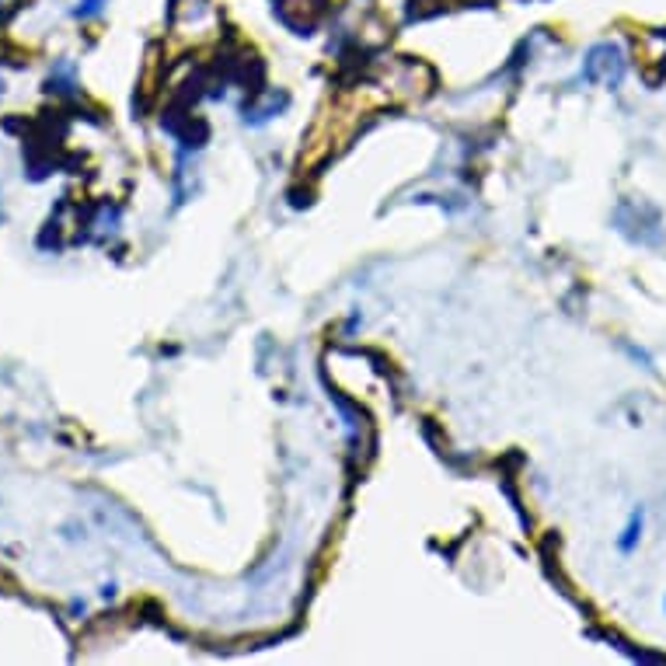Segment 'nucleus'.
<instances>
[{
    "label": "nucleus",
    "mask_w": 666,
    "mask_h": 666,
    "mask_svg": "<svg viewBox=\"0 0 666 666\" xmlns=\"http://www.w3.org/2000/svg\"><path fill=\"white\" fill-rule=\"evenodd\" d=\"M628 74L625 49L618 42H597V46L586 53L583 70H579V81L583 84H604V88H618Z\"/></svg>",
    "instance_id": "nucleus-1"
},
{
    "label": "nucleus",
    "mask_w": 666,
    "mask_h": 666,
    "mask_svg": "<svg viewBox=\"0 0 666 666\" xmlns=\"http://www.w3.org/2000/svg\"><path fill=\"white\" fill-rule=\"evenodd\" d=\"M642 531H646V510L639 506V510H635L632 517H628L625 531H621V537H618V551H621V555H632V551L639 548Z\"/></svg>",
    "instance_id": "nucleus-2"
},
{
    "label": "nucleus",
    "mask_w": 666,
    "mask_h": 666,
    "mask_svg": "<svg viewBox=\"0 0 666 666\" xmlns=\"http://www.w3.org/2000/svg\"><path fill=\"white\" fill-rule=\"evenodd\" d=\"M105 4H109V0H77V7L70 14H74L77 21H91L105 11Z\"/></svg>",
    "instance_id": "nucleus-3"
},
{
    "label": "nucleus",
    "mask_w": 666,
    "mask_h": 666,
    "mask_svg": "<svg viewBox=\"0 0 666 666\" xmlns=\"http://www.w3.org/2000/svg\"><path fill=\"white\" fill-rule=\"evenodd\" d=\"M663 611H666V600H663Z\"/></svg>",
    "instance_id": "nucleus-4"
}]
</instances>
